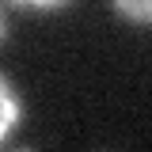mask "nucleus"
Here are the masks:
<instances>
[{
  "label": "nucleus",
  "instance_id": "f257e3e1",
  "mask_svg": "<svg viewBox=\"0 0 152 152\" xmlns=\"http://www.w3.org/2000/svg\"><path fill=\"white\" fill-rule=\"evenodd\" d=\"M19 118H23V103H19L15 88L8 84V76L0 72V141L19 126Z\"/></svg>",
  "mask_w": 152,
  "mask_h": 152
},
{
  "label": "nucleus",
  "instance_id": "f03ea898",
  "mask_svg": "<svg viewBox=\"0 0 152 152\" xmlns=\"http://www.w3.org/2000/svg\"><path fill=\"white\" fill-rule=\"evenodd\" d=\"M114 12L122 19H129V23L148 27L152 23V0H114Z\"/></svg>",
  "mask_w": 152,
  "mask_h": 152
},
{
  "label": "nucleus",
  "instance_id": "7ed1b4c3",
  "mask_svg": "<svg viewBox=\"0 0 152 152\" xmlns=\"http://www.w3.org/2000/svg\"><path fill=\"white\" fill-rule=\"evenodd\" d=\"M12 4H15V8H42V12H46V8H61V4H69V0H12Z\"/></svg>",
  "mask_w": 152,
  "mask_h": 152
},
{
  "label": "nucleus",
  "instance_id": "20e7f679",
  "mask_svg": "<svg viewBox=\"0 0 152 152\" xmlns=\"http://www.w3.org/2000/svg\"><path fill=\"white\" fill-rule=\"evenodd\" d=\"M4 34H8V23H4V12H0V42H4Z\"/></svg>",
  "mask_w": 152,
  "mask_h": 152
}]
</instances>
